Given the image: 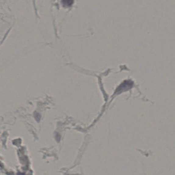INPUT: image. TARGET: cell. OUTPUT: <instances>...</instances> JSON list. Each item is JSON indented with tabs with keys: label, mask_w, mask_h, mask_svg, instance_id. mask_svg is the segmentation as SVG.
<instances>
[{
	"label": "cell",
	"mask_w": 175,
	"mask_h": 175,
	"mask_svg": "<svg viewBox=\"0 0 175 175\" xmlns=\"http://www.w3.org/2000/svg\"><path fill=\"white\" fill-rule=\"evenodd\" d=\"M63 4H65V5H66V6H70L73 3V1H63Z\"/></svg>",
	"instance_id": "cell-1"
}]
</instances>
